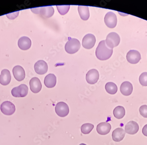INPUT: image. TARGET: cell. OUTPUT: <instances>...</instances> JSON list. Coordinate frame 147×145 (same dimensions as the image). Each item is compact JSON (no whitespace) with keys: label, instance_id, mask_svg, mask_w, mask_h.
<instances>
[{"label":"cell","instance_id":"1","mask_svg":"<svg viewBox=\"0 0 147 145\" xmlns=\"http://www.w3.org/2000/svg\"><path fill=\"white\" fill-rule=\"evenodd\" d=\"M113 53V49L110 48L106 44L105 40L99 43L96 51V55L98 59L105 61L110 58Z\"/></svg>","mask_w":147,"mask_h":145},{"label":"cell","instance_id":"2","mask_svg":"<svg viewBox=\"0 0 147 145\" xmlns=\"http://www.w3.org/2000/svg\"><path fill=\"white\" fill-rule=\"evenodd\" d=\"M81 44L78 39L70 38L65 44V51L67 53L73 54L76 53L80 49Z\"/></svg>","mask_w":147,"mask_h":145},{"label":"cell","instance_id":"3","mask_svg":"<svg viewBox=\"0 0 147 145\" xmlns=\"http://www.w3.org/2000/svg\"><path fill=\"white\" fill-rule=\"evenodd\" d=\"M32 11L36 14L40 15L44 18H49L52 17L54 13V8L51 6L32 9Z\"/></svg>","mask_w":147,"mask_h":145},{"label":"cell","instance_id":"4","mask_svg":"<svg viewBox=\"0 0 147 145\" xmlns=\"http://www.w3.org/2000/svg\"><path fill=\"white\" fill-rule=\"evenodd\" d=\"M120 38L117 33L112 32L108 34L106 39V44L108 47L113 49L115 47H117L119 44Z\"/></svg>","mask_w":147,"mask_h":145},{"label":"cell","instance_id":"5","mask_svg":"<svg viewBox=\"0 0 147 145\" xmlns=\"http://www.w3.org/2000/svg\"><path fill=\"white\" fill-rule=\"evenodd\" d=\"M28 92V88L25 84H21L15 87L11 90V94L16 98H24L26 96Z\"/></svg>","mask_w":147,"mask_h":145},{"label":"cell","instance_id":"6","mask_svg":"<svg viewBox=\"0 0 147 145\" xmlns=\"http://www.w3.org/2000/svg\"><path fill=\"white\" fill-rule=\"evenodd\" d=\"M55 112L59 117H66L69 113V107L64 102H59L55 107Z\"/></svg>","mask_w":147,"mask_h":145},{"label":"cell","instance_id":"7","mask_svg":"<svg viewBox=\"0 0 147 145\" xmlns=\"http://www.w3.org/2000/svg\"><path fill=\"white\" fill-rule=\"evenodd\" d=\"M106 25L110 28H114L117 25V19L116 15L110 11L106 14L105 17Z\"/></svg>","mask_w":147,"mask_h":145},{"label":"cell","instance_id":"8","mask_svg":"<svg viewBox=\"0 0 147 145\" xmlns=\"http://www.w3.org/2000/svg\"><path fill=\"white\" fill-rule=\"evenodd\" d=\"M1 110L5 115H12L15 112V106L10 101H5L1 105Z\"/></svg>","mask_w":147,"mask_h":145},{"label":"cell","instance_id":"9","mask_svg":"<svg viewBox=\"0 0 147 145\" xmlns=\"http://www.w3.org/2000/svg\"><path fill=\"white\" fill-rule=\"evenodd\" d=\"M96 39L95 37L92 34L86 35L82 39V46L87 49L92 48L96 43Z\"/></svg>","mask_w":147,"mask_h":145},{"label":"cell","instance_id":"10","mask_svg":"<svg viewBox=\"0 0 147 145\" xmlns=\"http://www.w3.org/2000/svg\"><path fill=\"white\" fill-rule=\"evenodd\" d=\"M141 59V54L136 50H130L126 55V59L130 64H137Z\"/></svg>","mask_w":147,"mask_h":145},{"label":"cell","instance_id":"11","mask_svg":"<svg viewBox=\"0 0 147 145\" xmlns=\"http://www.w3.org/2000/svg\"><path fill=\"white\" fill-rule=\"evenodd\" d=\"M99 78V74L98 71L92 69L89 71L86 76V80L88 84H96Z\"/></svg>","mask_w":147,"mask_h":145},{"label":"cell","instance_id":"12","mask_svg":"<svg viewBox=\"0 0 147 145\" xmlns=\"http://www.w3.org/2000/svg\"><path fill=\"white\" fill-rule=\"evenodd\" d=\"M34 70L39 75H43L47 71L48 66L46 62L43 60H39L34 65Z\"/></svg>","mask_w":147,"mask_h":145},{"label":"cell","instance_id":"13","mask_svg":"<svg viewBox=\"0 0 147 145\" xmlns=\"http://www.w3.org/2000/svg\"><path fill=\"white\" fill-rule=\"evenodd\" d=\"M13 76L16 80L22 81L25 77V72L24 68L21 66H16L12 70Z\"/></svg>","mask_w":147,"mask_h":145},{"label":"cell","instance_id":"14","mask_svg":"<svg viewBox=\"0 0 147 145\" xmlns=\"http://www.w3.org/2000/svg\"><path fill=\"white\" fill-rule=\"evenodd\" d=\"M30 90L33 93L37 94L41 91L42 85L38 78L34 77L31 79L30 81Z\"/></svg>","mask_w":147,"mask_h":145},{"label":"cell","instance_id":"15","mask_svg":"<svg viewBox=\"0 0 147 145\" xmlns=\"http://www.w3.org/2000/svg\"><path fill=\"white\" fill-rule=\"evenodd\" d=\"M139 127L136 122L131 121L129 122L125 126V129L126 133L130 135H134L138 131Z\"/></svg>","mask_w":147,"mask_h":145},{"label":"cell","instance_id":"16","mask_svg":"<svg viewBox=\"0 0 147 145\" xmlns=\"http://www.w3.org/2000/svg\"><path fill=\"white\" fill-rule=\"evenodd\" d=\"M111 125L109 122L100 123L97 125L96 130L98 134L105 135L109 134L111 129Z\"/></svg>","mask_w":147,"mask_h":145},{"label":"cell","instance_id":"17","mask_svg":"<svg viewBox=\"0 0 147 145\" xmlns=\"http://www.w3.org/2000/svg\"><path fill=\"white\" fill-rule=\"evenodd\" d=\"M11 75L9 71L5 69L1 71L0 75V84L3 86L8 85L10 82Z\"/></svg>","mask_w":147,"mask_h":145},{"label":"cell","instance_id":"18","mask_svg":"<svg viewBox=\"0 0 147 145\" xmlns=\"http://www.w3.org/2000/svg\"><path fill=\"white\" fill-rule=\"evenodd\" d=\"M18 45L21 50L24 51L28 50L31 46V40L28 37H22L18 40Z\"/></svg>","mask_w":147,"mask_h":145},{"label":"cell","instance_id":"19","mask_svg":"<svg viewBox=\"0 0 147 145\" xmlns=\"http://www.w3.org/2000/svg\"><path fill=\"white\" fill-rule=\"evenodd\" d=\"M133 90V86L129 82H124L120 86V92L123 95L125 96L130 95L132 94Z\"/></svg>","mask_w":147,"mask_h":145},{"label":"cell","instance_id":"20","mask_svg":"<svg viewBox=\"0 0 147 145\" xmlns=\"http://www.w3.org/2000/svg\"><path fill=\"white\" fill-rule=\"evenodd\" d=\"M125 136L124 130L122 128H116L113 131L112 134V139L114 141L119 142L124 139Z\"/></svg>","mask_w":147,"mask_h":145},{"label":"cell","instance_id":"21","mask_svg":"<svg viewBox=\"0 0 147 145\" xmlns=\"http://www.w3.org/2000/svg\"><path fill=\"white\" fill-rule=\"evenodd\" d=\"M57 83V78L53 74H49L45 78L44 84L47 88H52L56 86Z\"/></svg>","mask_w":147,"mask_h":145},{"label":"cell","instance_id":"22","mask_svg":"<svg viewBox=\"0 0 147 145\" xmlns=\"http://www.w3.org/2000/svg\"><path fill=\"white\" fill-rule=\"evenodd\" d=\"M78 11L80 17L83 20H87L90 17L89 7L86 6H78Z\"/></svg>","mask_w":147,"mask_h":145},{"label":"cell","instance_id":"23","mask_svg":"<svg viewBox=\"0 0 147 145\" xmlns=\"http://www.w3.org/2000/svg\"><path fill=\"white\" fill-rule=\"evenodd\" d=\"M125 109L122 106L116 107L113 110V114L117 119H122L125 115Z\"/></svg>","mask_w":147,"mask_h":145},{"label":"cell","instance_id":"24","mask_svg":"<svg viewBox=\"0 0 147 145\" xmlns=\"http://www.w3.org/2000/svg\"><path fill=\"white\" fill-rule=\"evenodd\" d=\"M106 90L110 94H115L117 93L118 88L116 85L112 82H108L105 86Z\"/></svg>","mask_w":147,"mask_h":145},{"label":"cell","instance_id":"25","mask_svg":"<svg viewBox=\"0 0 147 145\" xmlns=\"http://www.w3.org/2000/svg\"><path fill=\"white\" fill-rule=\"evenodd\" d=\"M94 128V126L90 123L84 124L82 126L81 132L83 134H88L92 131Z\"/></svg>","mask_w":147,"mask_h":145},{"label":"cell","instance_id":"26","mask_svg":"<svg viewBox=\"0 0 147 145\" xmlns=\"http://www.w3.org/2000/svg\"><path fill=\"white\" fill-rule=\"evenodd\" d=\"M57 9L61 15H64L68 12L70 9V5H57Z\"/></svg>","mask_w":147,"mask_h":145},{"label":"cell","instance_id":"27","mask_svg":"<svg viewBox=\"0 0 147 145\" xmlns=\"http://www.w3.org/2000/svg\"><path fill=\"white\" fill-rule=\"evenodd\" d=\"M140 83L142 86H147V72H143L140 76Z\"/></svg>","mask_w":147,"mask_h":145},{"label":"cell","instance_id":"28","mask_svg":"<svg viewBox=\"0 0 147 145\" xmlns=\"http://www.w3.org/2000/svg\"><path fill=\"white\" fill-rule=\"evenodd\" d=\"M139 112L143 117L147 118V105H144L141 106L139 108Z\"/></svg>","mask_w":147,"mask_h":145},{"label":"cell","instance_id":"29","mask_svg":"<svg viewBox=\"0 0 147 145\" xmlns=\"http://www.w3.org/2000/svg\"><path fill=\"white\" fill-rule=\"evenodd\" d=\"M142 133L144 136H147V124L144 126L142 129Z\"/></svg>","mask_w":147,"mask_h":145},{"label":"cell","instance_id":"30","mask_svg":"<svg viewBox=\"0 0 147 145\" xmlns=\"http://www.w3.org/2000/svg\"><path fill=\"white\" fill-rule=\"evenodd\" d=\"M79 145H86V144H84V143H82V144H80Z\"/></svg>","mask_w":147,"mask_h":145}]
</instances>
